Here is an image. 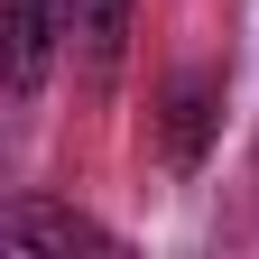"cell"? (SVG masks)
<instances>
[{
    "mask_svg": "<svg viewBox=\"0 0 259 259\" xmlns=\"http://www.w3.org/2000/svg\"><path fill=\"white\" fill-rule=\"evenodd\" d=\"M0 241L10 250H65V259L74 250H120L93 213H65V204H10L0 213Z\"/></svg>",
    "mask_w": 259,
    "mask_h": 259,
    "instance_id": "6da1fadb",
    "label": "cell"
},
{
    "mask_svg": "<svg viewBox=\"0 0 259 259\" xmlns=\"http://www.w3.org/2000/svg\"><path fill=\"white\" fill-rule=\"evenodd\" d=\"M65 37V0H10V102L47 83V56Z\"/></svg>",
    "mask_w": 259,
    "mask_h": 259,
    "instance_id": "7a4b0ae2",
    "label": "cell"
},
{
    "mask_svg": "<svg viewBox=\"0 0 259 259\" xmlns=\"http://www.w3.org/2000/svg\"><path fill=\"white\" fill-rule=\"evenodd\" d=\"M204 130H213V83L204 74H176V93H167V157L176 167L204 157Z\"/></svg>",
    "mask_w": 259,
    "mask_h": 259,
    "instance_id": "3957f363",
    "label": "cell"
},
{
    "mask_svg": "<svg viewBox=\"0 0 259 259\" xmlns=\"http://www.w3.org/2000/svg\"><path fill=\"white\" fill-rule=\"evenodd\" d=\"M120 28H130V0H65V37H83L93 65H111Z\"/></svg>",
    "mask_w": 259,
    "mask_h": 259,
    "instance_id": "277c9868",
    "label": "cell"
}]
</instances>
